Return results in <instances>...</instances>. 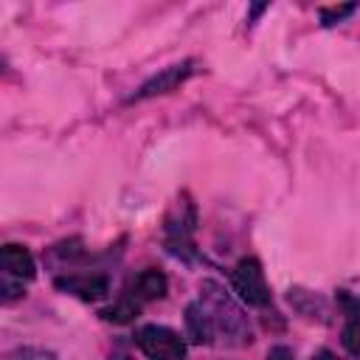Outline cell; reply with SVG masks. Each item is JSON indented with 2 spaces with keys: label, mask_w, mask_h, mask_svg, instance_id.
Here are the masks:
<instances>
[{
  "label": "cell",
  "mask_w": 360,
  "mask_h": 360,
  "mask_svg": "<svg viewBox=\"0 0 360 360\" xmlns=\"http://www.w3.org/2000/svg\"><path fill=\"white\" fill-rule=\"evenodd\" d=\"M202 309L208 312L211 318V326H214V338L219 335L228 346H245L250 343V326H248V318L245 312L236 307V301L228 295V290L211 278H205L200 284V298Z\"/></svg>",
  "instance_id": "obj_1"
},
{
  "label": "cell",
  "mask_w": 360,
  "mask_h": 360,
  "mask_svg": "<svg viewBox=\"0 0 360 360\" xmlns=\"http://www.w3.org/2000/svg\"><path fill=\"white\" fill-rule=\"evenodd\" d=\"M135 343L149 360H186V340L169 326L146 323L135 332Z\"/></svg>",
  "instance_id": "obj_2"
},
{
  "label": "cell",
  "mask_w": 360,
  "mask_h": 360,
  "mask_svg": "<svg viewBox=\"0 0 360 360\" xmlns=\"http://www.w3.org/2000/svg\"><path fill=\"white\" fill-rule=\"evenodd\" d=\"M231 284L233 292L250 304V307H270V287L264 281V270L259 264V259L245 256L236 262V267L231 270Z\"/></svg>",
  "instance_id": "obj_3"
},
{
  "label": "cell",
  "mask_w": 360,
  "mask_h": 360,
  "mask_svg": "<svg viewBox=\"0 0 360 360\" xmlns=\"http://www.w3.org/2000/svg\"><path fill=\"white\" fill-rule=\"evenodd\" d=\"M191 73H194V62H191V59L177 62V65H169V68H163L160 73H155L149 82H143V84L138 87V93H132L129 101H141V98H152V96L172 93V90H177Z\"/></svg>",
  "instance_id": "obj_4"
},
{
  "label": "cell",
  "mask_w": 360,
  "mask_h": 360,
  "mask_svg": "<svg viewBox=\"0 0 360 360\" xmlns=\"http://www.w3.org/2000/svg\"><path fill=\"white\" fill-rule=\"evenodd\" d=\"M56 287L62 292H70L82 301H98L110 292V281L101 273H70V276H59Z\"/></svg>",
  "instance_id": "obj_5"
},
{
  "label": "cell",
  "mask_w": 360,
  "mask_h": 360,
  "mask_svg": "<svg viewBox=\"0 0 360 360\" xmlns=\"http://www.w3.org/2000/svg\"><path fill=\"white\" fill-rule=\"evenodd\" d=\"M3 276L6 278H14V281H31L37 276V264H34V256L25 245H17V242H8L3 245Z\"/></svg>",
  "instance_id": "obj_6"
},
{
  "label": "cell",
  "mask_w": 360,
  "mask_h": 360,
  "mask_svg": "<svg viewBox=\"0 0 360 360\" xmlns=\"http://www.w3.org/2000/svg\"><path fill=\"white\" fill-rule=\"evenodd\" d=\"M166 290H169L166 273L158 270V267H146V270H141V273L132 278V290H129V292H132L138 301H158V298L166 295Z\"/></svg>",
  "instance_id": "obj_7"
},
{
  "label": "cell",
  "mask_w": 360,
  "mask_h": 360,
  "mask_svg": "<svg viewBox=\"0 0 360 360\" xmlns=\"http://www.w3.org/2000/svg\"><path fill=\"white\" fill-rule=\"evenodd\" d=\"M186 335H188L194 343H211V340H214L211 318H208V312L202 309L200 301H194V304L186 307Z\"/></svg>",
  "instance_id": "obj_8"
},
{
  "label": "cell",
  "mask_w": 360,
  "mask_h": 360,
  "mask_svg": "<svg viewBox=\"0 0 360 360\" xmlns=\"http://www.w3.org/2000/svg\"><path fill=\"white\" fill-rule=\"evenodd\" d=\"M138 312H141V301H138L132 292H127V295H121L112 307H104L98 315H101L104 321H110V323H132V321L138 318Z\"/></svg>",
  "instance_id": "obj_9"
},
{
  "label": "cell",
  "mask_w": 360,
  "mask_h": 360,
  "mask_svg": "<svg viewBox=\"0 0 360 360\" xmlns=\"http://www.w3.org/2000/svg\"><path fill=\"white\" fill-rule=\"evenodd\" d=\"M346 307H349V318H346L340 340H343V349L352 357H360V298L357 301L346 298Z\"/></svg>",
  "instance_id": "obj_10"
},
{
  "label": "cell",
  "mask_w": 360,
  "mask_h": 360,
  "mask_svg": "<svg viewBox=\"0 0 360 360\" xmlns=\"http://www.w3.org/2000/svg\"><path fill=\"white\" fill-rule=\"evenodd\" d=\"M357 6L354 3H346V6H329V8H321V22L323 25H335L340 20H346L349 14H354Z\"/></svg>",
  "instance_id": "obj_11"
},
{
  "label": "cell",
  "mask_w": 360,
  "mask_h": 360,
  "mask_svg": "<svg viewBox=\"0 0 360 360\" xmlns=\"http://www.w3.org/2000/svg\"><path fill=\"white\" fill-rule=\"evenodd\" d=\"M17 357L20 360H56L51 352H45V349H22V352H17Z\"/></svg>",
  "instance_id": "obj_12"
},
{
  "label": "cell",
  "mask_w": 360,
  "mask_h": 360,
  "mask_svg": "<svg viewBox=\"0 0 360 360\" xmlns=\"http://www.w3.org/2000/svg\"><path fill=\"white\" fill-rule=\"evenodd\" d=\"M267 360H292V349L290 346H273L267 352Z\"/></svg>",
  "instance_id": "obj_13"
},
{
  "label": "cell",
  "mask_w": 360,
  "mask_h": 360,
  "mask_svg": "<svg viewBox=\"0 0 360 360\" xmlns=\"http://www.w3.org/2000/svg\"><path fill=\"white\" fill-rule=\"evenodd\" d=\"M312 360H338V357H335L329 349H321V352H315V354H312Z\"/></svg>",
  "instance_id": "obj_14"
}]
</instances>
